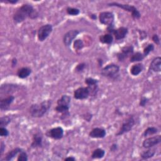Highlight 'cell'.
Here are the masks:
<instances>
[{
	"mask_svg": "<svg viewBox=\"0 0 161 161\" xmlns=\"http://www.w3.org/2000/svg\"><path fill=\"white\" fill-rule=\"evenodd\" d=\"M38 14L34 8L29 4L23 5L15 11L13 15V20L17 23H20L25 21L27 18L35 19L37 18Z\"/></svg>",
	"mask_w": 161,
	"mask_h": 161,
	"instance_id": "obj_1",
	"label": "cell"
},
{
	"mask_svg": "<svg viewBox=\"0 0 161 161\" xmlns=\"http://www.w3.org/2000/svg\"><path fill=\"white\" fill-rule=\"evenodd\" d=\"M51 100H45L40 103L32 104L29 109V113L32 117L40 118L49 110L52 105Z\"/></svg>",
	"mask_w": 161,
	"mask_h": 161,
	"instance_id": "obj_2",
	"label": "cell"
},
{
	"mask_svg": "<svg viewBox=\"0 0 161 161\" xmlns=\"http://www.w3.org/2000/svg\"><path fill=\"white\" fill-rule=\"evenodd\" d=\"M108 5L110 6L118 7V8H120L124 10L125 11H127L131 13L132 17L134 19H139L141 17V14H140V13L139 12V11L137 10V8L136 7H135L133 5H127V4L118 3H116V2L110 3H108Z\"/></svg>",
	"mask_w": 161,
	"mask_h": 161,
	"instance_id": "obj_3",
	"label": "cell"
},
{
	"mask_svg": "<svg viewBox=\"0 0 161 161\" xmlns=\"http://www.w3.org/2000/svg\"><path fill=\"white\" fill-rule=\"evenodd\" d=\"M120 71V67L115 64H110L105 66L101 70V74L104 77L115 78Z\"/></svg>",
	"mask_w": 161,
	"mask_h": 161,
	"instance_id": "obj_4",
	"label": "cell"
},
{
	"mask_svg": "<svg viewBox=\"0 0 161 161\" xmlns=\"http://www.w3.org/2000/svg\"><path fill=\"white\" fill-rule=\"evenodd\" d=\"M99 20L101 24L108 26V28H113L115 16L112 12H101L99 15Z\"/></svg>",
	"mask_w": 161,
	"mask_h": 161,
	"instance_id": "obj_5",
	"label": "cell"
},
{
	"mask_svg": "<svg viewBox=\"0 0 161 161\" xmlns=\"http://www.w3.org/2000/svg\"><path fill=\"white\" fill-rule=\"evenodd\" d=\"M53 30L52 25L50 24H46L41 27H40L37 32L38 40L40 42H44L45 40L50 35Z\"/></svg>",
	"mask_w": 161,
	"mask_h": 161,
	"instance_id": "obj_6",
	"label": "cell"
},
{
	"mask_svg": "<svg viewBox=\"0 0 161 161\" xmlns=\"http://www.w3.org/2000/svg\"><path fill=\"white\" fill-rule=\"evenodd\" d=\"M134 125H135V120H134L133 116H132L128 117L122 125L120 130L116 133V135L119 136L130 132L133 128Z\"/></svg>",
	"mask_w": 161,
	"mask_h": 161,
	"instance_id": "obj_7",
	"label": "cell"
},
{
	"mask_svg": "<svg viewBox=\"0 0 161 161\" xmlns=\"http://www.w3.org/2000/svg\"><path fill=\"white\" fill-rule=\"evenodd\" d=\"M90 96V92L88 87H80L74 92V98L76 100H83L87 99Z\"/></svg>",
	"mask_w": 161,
	"mask_h": 161,
	"instance_id": "obj_8",
	"label": "cell"
},
{
	"mask_svg": "<svg viewBox=\"0 0 161 161\" xmlns=\"http://www.w3.org/2000/svg\"><path fill=\"white\" fill-rule=\"evenodd\" d=\"M108 31L110 34H113L115 35V39L118 40L124 38L128 32V30L126 27H120L116 30L113 29V28H108Z\"/></svg>",
	"mask_w": 161,
	"mask_h": 161,
	"instance_id": "obj_9",
	"label": "cell"
},
{
	"mask_svg": "<svg viewBox=\"0 0 161 161\" xmlns=\"http://www.w3.org/2000/svg\"><path fill=\"white\" fill-rule=\"evenodd\" d=\"M79 33V31L77 30H72L67 32L63 37V42L64 45L66 47H69Z\"/></svg>",
	"mask_w": 161,
	"mask_h": 161,
	"instance_id": "obj_10",
	"label": "cell"
},
{
	"mask_svg": "<svg viewBox=\"0 0 161 161\" xmlns=\"http://www.w3.org/2000/svg\"><path fill=\"white\" fill-rule=\"evenodd\" d=\"M46 135L53 139L60 140L64 136V130L61 127L53 128L47 131Z\"/></svg>",
	"mask_w": 161,
	"mask_h": 161,
	"instance_id": "obj_11",
	"label": "cell"
},
{
	"mask_svg": "<svg viewBox=\"0 0 161 161\" xmlns=\"http://www.w3.org/2000/svg\"><path fill=\"white\" fill-rule=\"evenodd\" d=\"M134 52L132 45L125 46L122 49V52L117 53V58L119 61H124L125 59L131 56Z\"/></svg>",
	"mask_w": 161,
	"mask_h": 161,
	"instance_id": "obj_12",
	"label": "cell"
},
{
	"mask_svg": "<svg viewBox=\"0 0 161 161\" xmlns=\"http://www.w3.org/2000/svg\"><path fill=\"white\" fill-rule=\"evenodd\" d=\"M161 142V136L157 135L146 139L142 143L143 147L145 149H150L151 147L158 145Z\"/></svg>",
	"mask_w": 161,
	"mask_h": 161,
	"instance_id": "obj_13",
	"label": "cell"
},
{
	"mask_svg": "<svg viewBox=\"0 0 161 161\" xmlns=\"http://www.w3.org/2000/svg\"><path fill=\"white\" fill-rule=\"evenodd\" d=\"M106 135V130L102 128H93L89 133V136L93 139H103Z\"/></svg>",
	"mask_w": 161,
	"mask_h": 161,
	"instance_id": "obj_14",
	"label": "cell"
},
{
	"mask_svg": "<svg viewBox=\"0 0 161 161\" xmlns=\"http://www.w3.org/2000/svg\"><path fill=\"white\" fill-rule=\"evenodd\" d=\"M15 100V97L10 95L3 99L0 100V110L2 111H5L9 108L10 106L13 103Z\"/></svg>",
	"mask_w": 161,
	"mask_h": 161,
	"instance_id": "obj_15",
	"label": "cell"
},
{
	"mask_svg": "<svg viewBox=\"0 0 161 161\" xmlns=\"http://www.w3.org/2000/svg\"><path fill=\"white\" fill-rule=\"evenodd\" d=\"M149 72L153 71V72H160L161 71V57H157L154 58L152 61L151 62L149 69Z\"/></svg>",
	"mask_w": 161,
	"mask_h": 161,
	"instance_id": "obj_16",
	"label": "cell"
},
{
	"mask_svg": "<svg viewBox=\"0 0 161 161\" xmlns=\"http://www.w3.org/2000/svg\"><path fill=\"white\" fill-rule=\"evenodd\" d=\"M42 142H43V137L41 134L35 133L33 137L31 147L32 148L41 147L42 146Z\"/></svg>",
	"mask_w": 161,
	"mask_h": 161,
	"instance_id": "obj_17",
	"label": "cell"
},
{
	"mask_svg": "<svg viewBox=\"0 0 161 161\" xmlns=\"http://www.w3.org/2000/svg\"><path fill=\"white\" fill-rule=\"evenodd\" d=\"M32 73V70L30 68L27 67L22 68L17 71V76L20 79H25L28 77Z\"/></svg>",
	"mask_w": 161,
	"mask_h": 161,
	"instance_id": "obj_18",
	"label": "cell"
},
{
	"mask_svg": "<svg viewBox=\"0 0 161 161\" xmlns=\"http://www.w3.org/2000/svg\"><path fill=\"white\" fill-rule=\"evenodd\" d=\"M143 69V65L141 63H138L132 65L130 68V73L133 76H138L140 74Z\"/></svg>",
	"mask_w": 161,
	"mask_h": 161,
	"instance_id": "obj_19",
	"label": "cell"
},
{
	"mask_svg": "<svg viewBox=\"0 0 161 161\" xmlns=\"http://www.w3.org/2000/svg\"><path fill=\"white\" fill-rule=\"evenodd\" d=\"M22 151H23L22 149L18 148V147H17V148H15V149H13V150H11V151L8 152L6 154V156H5V158H4V160H6V161H10V160H12L15 156L18 155Z\"/></svg>",
	"mask_w": 161,
	"mask_h": 161,
	"instance_id": "obj_20",
	"label": "cell"
},
{
	"mask_svg": "<svg viewBox=\"0 0 161 161\" xmlns=\"http://www.w3.org/2000/svg\"><path fill=\"white\" fill-rule=\"evenodd\" d=\"M100 41L105 44H112L113 42V37L110 33H106L100 37Z\"/></svg>",
	"mask_w": 161,
	"mask_h": 161,
	"instance_id": "obj_21",
	"label": "cell"
},
{
	"mask_svg": "<svg viewBox=\"0 0 161 161\" xmlns=\"http://www.w3.org/2000/svg\"><path fill=\"white\" fill-rule=\"evenodd\" d=\"M144 58H145V57L143 55L142 53L137 52L135 53H133V54L130 56V62H140V61H143Z\"/></svg>",
	"mask_w": 161,
	"mask_h": 161,
	"instance_id": "obj_22",
	"label": "cell"
},
{
	"mask_svg": "<svg viewBox=\"0 0 161 161\" xmlns=\"http://www.w3.org/2000/svg\"><path fill=\"white\" fill-rule=\"evenodd\" d=\"M71 98L68 95H63L62 97L57 100V105H66L69 106Z\"/></svg>",
	"mask_w": 161,
	"mask_h": 161,
	"instance_id": "obj_23",
	"label": "cell"
},
{
	"mask_svg": "<svg viewBox=\"0 0 161 161\" xmlns=\"http://www.w3.org/2000/svg\"><path fill=\"white\" fill-rule=\"evenodd\" d=\"M105 155V151L102 149H96L91 154L92 159H101Z\"/></svg>",
	"mask_w": 161,
	"mask_h": 161,
	"instance_id": "obj_24",
	"label": "cell"
},
{
	"mask_svg": "<svg viewBox=\"0 0 161 161\" xmlns=\"http://www.w3.org/2000/svg\"><path fill=\"white\" fill-rule=\"evenodd\" d=\"M157 132H158V129L157 128L154 127H149L144 131L143 133V137H149V136L154 135V134H156Z\"/></svg>",
	"mask_w": 161,
	"mask_h": 161,
	"instance_id": "obj_25",
	"label": "cell"
},
{
	"mask_svg": "<svg viewBox=\"0 0 161 161\" xmlns=\"http://www.w3.org/2000/svg\"><path fill=\"white\" fill-rule=\"evenodd\" d=\"M155 154V149H149L148 151L143 152L140 156L143 159H148L154 157Z\"/></svg>",
	"mask_w": 161,
	"mask_h": 161,
	"instance_id": "obj_26",
	"label": "cell"
},
{
	"mask_svg": "<svg viewBox=\"0 0 161 161\" xmlns=\"http://www.w3.org/2000/svg\"><path fill=\"white\" fill-rule=\"evenodd\" d=\"M73 47L76 50H81L84 47V43L83 42V40L80 39L75 40L73 44Z\"/></svg>",
	"mask_w": 161,
	"mask_h": 161,
	"instance_id": "obj_27",
	"label": "cell"
},
{
	"mask_svg": "<svg viewBox=\"0 0 161 161\" xmlns=\"http://www.w3.org/2000/svg\"><path fill=\"white\" fill-rule=\"evenodd\" d=\"M11 122V118L10 116H3L0 118V126L1 127H5L7 126Z\"/></svg>",
	"mask_w": 161,
	"mask_h": 161,
	"instance_id": "obj_28",
	"label": "cell"
},
{
	"mask_svg": "<svg viewBox=\"0 0 161 161\" xmlns=\"http://www.w3.org/2000/svg\"><path fill=\"white\" fill-rule=\"evenodd\" d=\"M67 13L69 15L72 16H77L80 13V10L76 8H72V7H68L66 10Z\"/></svg>",
	"mask_w": 161,
	"mask_h": 161,
	"instance_id": "obj_29",
	"label": "cell"
},
{
	"mask_svg": "<svg viewBox=\"0 0 161 161\" xmlns=\"http://www.w3.org/2000/svg\"><path fill=\"white\" fill-rule=\"evenodd\" d=\"M154 49V45L152 44H150L148 45H147L144 49H143V55L144 56V57H147L148 56L150 52H151L152 51H153Z\"/></svg>",
	"mask_w": 161,
	"mask_h": 161,
	"instance_id": "obj_30",
	"label": "cell"
},
{
	"mask_svg": "<svg viewBox=\"0 0 161 161\" xmlns=\"http://www.w3.org/2000/svg\"><path fill=\"white\" fill-rule=\"evenodd\" d=\"M85 83L88 86H92V85H95L98 84V80L97 79H93L92 77H88L85 79Z\"/></svg>",
	"mask_w": 161,
	"mask_h": 161,
	"instance_id": "obj_31",
	"label": "cell"
},
{
	"mask_svg": "<svg viewBox=\"0 0 161 161\" xmlns=\"http://www.w3.org/2000/svg\"><path fill=\"white\" fill-rule=\"evenodd\" d=\"M18 161H27L28 160V155L25 151H22L19 154L17 158Z\"/></svg>",
	"mask_w": 161,
	"mask_h": 161,
	"instance_id": "obj_32",
	"label": "cell"
},
{
	"mask_svg": "<svg viewBox=\"0 0 161 161\" xmlns=\"http://www.w3.org/2000/svg\"><path fill=\"white\" fill-rule=\"evenodd\" d=\"M85 68H86V64L84 63H80L76 66L75 71L76 72L79 73H82L84 70Z\"/></svg>",
	"mask_w": 161,
	"mask_h": 161,
	"instance_id": "obj_33",
	"label": "cell"
},
{
	"mask_svg": "<svg viewBox=\"0 0 161 161\" xmlns=\"http://www.w3.org/2000/svg\"><path fill=\"white\" fill-rule=\"evenodd\" d=\"M0 135L2 137H8L9 135V132L5 127L0 128Z\"/></svg>",
	"mask_w": 161,
	"mask_h": 161,
	"instance_id": "obj_34",
	"label": "cell"
},
{
	"mask_svg": "<svg viewBox=\"0 0 161 161\" xmlns=\"http://www.w3.org/2000/svg\"><path fill=\"white\" fill-rule=\"evenodd\" d=\"M149 102V99L146 98V97H142L140 100V103H139V105L142 107H144L147 103Z\"/></svg>",
	"mask_w": 161,
	"mask_h": 161,
	"instance_id": "obj_35",
	"label": "cell"
},
{
	"mask_svg": "<svg viewBox=\"0 0 161 161\" xmlns=\"http://www.w3.org/2000/svg\"><path fill=\"white\" fill-rule=\"evenodd\" d=\"M152 40L154 41V42L157 45L160 44V39L158 37V35L157 34H154L152 37Z\"/></svg>",
	"mask_w": 161,
	"mask_h": 161,
	"instance_id": "obj_36",
	"label": "cell"
},
{
	"mask_svg": "<svg viewBox=\"0 0 161 161\" xmlns=\"http://www.w3.org/2000/svg\"><path fill=\"white\" fill-rule=\"evenodd\" d=\"M18 2V0H6L5 2V3H10V4H16Z\"/></svg>",
	"mask_w": 161,
	"mask_h": 161,
	"instance_id": "obj_37",
	"label": "cell"
},
{
	"mask_svg": "<svg viewBox=\"0 0 161 161\" xmlns=\"http://www.w3.org/2000/svg\"><path fill=\"white\" fill-rule=\"evenodd\" d=\"M5 149V143L2 142L1 143V156L3 155V152H4V150Z\"/></svg>",
	"mask_w": 161,
	"mask_h": 161,
	"instance_id": "obj_38",
	"label": "cell"
},
{
	"mask_svg": "<svg viewBox=\"0 0 161 161\" xmlns=\"http://www.w3.org/2000/svg\"><path fill=\"white\" fill-rule=\"evenodd\" d=\"M117 148H118V146H117V145L115 143V144H113V145H112L111 148H110V150H111L112 151L114 152V151H116L117 150Z\"/></svg>",
	"mask_w": 161,
	"mask_h": 161,
	"instance_id": "obj_39",
	"label": "cell"
},
{
	"mask_svg": "<svg viewBox=\"0 0 161 161\" xmlns=\"http://www.w3.org/2000/svg\"><path fill=\"white\" fill-rule=\"evenodd\" d=\"M17 64V60L16 58H14L13 59L12 61H11V65H12V67H15L16 66V65Z\"/></svg>",
	"mask_w": 161,
	"mask_h": 161,
	"instance_id": "obj_40",
	"label": "cell"
},
{
	"mask_svg": "<svg viewBox=\"0 0 161 161\" xmlns=\"http://www.w3.org/2000/svg\"><path fill=\"white\" fill-rule=\"evenodd\" d=\"M64 160H76V159L73 157H69L65 158Z\"/></svg>",
	"mask_w": 161,
	"mask_h": 161,
	"instance_id": "obj_41",
	"label": "cell"
},
{
	"mask_svg": "<svg viewBox=\"0 0 161 161\" xmlns=\"http://www.w3.org/2000/svg\"><path fill=\"white\" fill-rule=\"evenodd\" d=\"M91 18H92V19H94V20L96 19V16L95 15H91Z\"/></svg>",
	"mask_w": 161,
	"mask_h": 161,
	"instance_id": "obj_42",
	"label": "cell"
}]
</instances>
